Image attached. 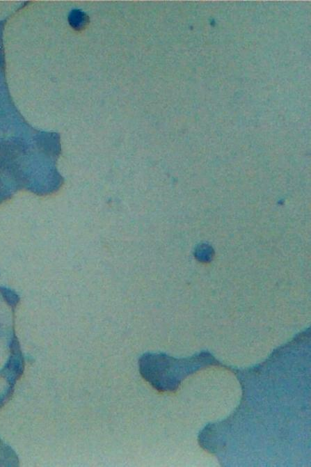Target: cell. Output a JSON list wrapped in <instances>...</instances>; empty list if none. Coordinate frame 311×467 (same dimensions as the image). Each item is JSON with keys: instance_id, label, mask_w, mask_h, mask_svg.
<instances>
[{"instance_id": "obj_1", "label": "cell", "mask_w": 311, "mask_h": 467, "mask_svg": "<svg viewBox=\"0 0 311 467\" xmlns=\"http://www.w3.org/2000/svg\"><path fill=\"white\" fill-rule=\"evenodd\" d=\"M142 377L155 388L173 390L193 370L192 363L166 355L145 353L138 360Z\"/></svg>"}]
</instances>
